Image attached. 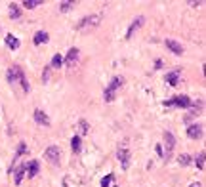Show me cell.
I'll return each mask as SVG.
<instances>
[{"label":"cell","instance_id":"6da1fadb","mask_svg":"<svg viewBox=\"0 0 206 187\" xmlns=\"http://www.w3.org/2000/svg\"><path fill=\"white\" fill-rule=\"evenodd\" d=\"M101 19H103V15L101 14H92V15H86V17H82L76 23V29L78 31H90V29H96L99 23H101Z\"/></svg>","mask_w":206,"mask_h":187},{"label":"cell","instance_id":"7a4b0ae2","mask_svg":"<svg viewBox=\"0 0 206 187\" xmlns=\"http://www.w3.org/2000/svg\"><path fill=\"white\" fill-rule=\"evenodd\" d=\"M6 79H8L10 84H17V82H21L23 79H25V74H23V69H21V67L11 65V67L8 69V73H6Z\"/></svg>","mask_w":206,"mask_h":187},{"label":"cell","instance_id":"3957f363","mask_svg":"<svg viewBox=\"0 0 206 187\" xmlns=\"http://www.w3.org/2000/svg\"><path fill=\"white\" fill-rule=\"evenodd\" d=\"M164 147H166V153H164V159L168 160L174 153V147H176V138L172 132H164Z\"/></svg>","mask_w":206,"mask_h":187},{"label":"cell","instance_id":"277c9868","mask_svg":"<svg viewBox=\"0 0 206 187\" xmlns=\"http://www.w3.org/2000/svg\"><path fill=\"white\" fill-rule=\"evenodd\" d=\"M166 107H172V105H176V107H191L193 105V100L189 96H176L174 100H170L164 103Z\"/></svg>","mask_w":206,"mask_h":187},{"label":"cell","instance_id":"5b68a950","mask_svg":"<svg viewBox=\"0 0 206 187\" xmlns=\"http://www.w3.org/2000/svg\"><path fill=\"white\" fill-rule=\"evenodd\" d=\"M117 157H118V160H120V164H122V168L128 170V166H130V151H128V147L120 145L118 151H117Z\"/></svg>","mask_w":206,"mask_h":187},{"label":"cell","instance_id":"8992f818","mask_svg":"<svg viewBox=\"0 0 206 187\" xmlns=\"http://www.w3.org/2000/svg\"><path fill=\"white\" fill-rule=\"evenodd\" d=\"M59 155H61V153H59V147H57V145H50L48 149L44 151L46 160H50V162H57V160H59Z\"/></svg>","mask_w":206,"mask_h":187},{"label":"cell","instance_id":"52a82bcc","mask_svg":"<svg viewBox=\"0 0 206 187\" xmlns=\"http://www.w3.org/2000/svg\"><path fill=\"white\" fill-rule=\"evenodd\" d=\"M38 170H40L38 160H29V164L25 166V174H27V178H34V176L38 174Z\"/></svg>","mask_w":206,"mask_h":187},{"label":"cell","instance_id":"ba28073f","mask_svg":"<svg viewBox=\"0 0 206 187\" xmlns=\"http://www.w3.org/2000/svg\"><path fill=\"white\" fill-rule=\"evenodd\" d=\"M164 44H166V48H168V50H172V53H176V56H181V53H183V46H181L179 42L172 40V38H166Z\"/></svg>","mask_w":206,"mask_h":187},{"label":"cell","instance_id":"9c48e42d","mask_svg":"<svg viewBox=\"0 0 206 187\" xmlns=\"http://www.w3.org/2000/svg\"><path fill=\"white\" fill-rule=\"evenodd\" d=\"M32 117H34V120H36V124H40V126H50V118H48V115H46L44 111H40V109H36Z\"/></svg>","mask_w":206,"mask_h":187},{"label":"cell","instance_id":"30bf717a","mask_svg":"<svg viewBox=\"0 0 206 187\" xmlns=\"http://www.w3.org/2000/svg\"><path fill=\"white\" fill-rule=\"evenodd\" d=\"M78 48H71V50H69L67 52V59H65V65H67V67H73V65L78 61Z\"/></svg>","mask_w":206,"mask_h":187},{"label":"cell","instance_id":"8fae6325","mask_svg":"<svg viewBox=\"0 0 206 187\" xmlns=\"http://www.w3.org/2000/svg\"><path fill=\"white\" fill-rule=\"evenodd\" d=\"M179 74H181V69H174L172 73H168V74H166V84L178 86V84H179Z\"/></svg>","mask_w":206,"mask_h":187},{"label":"cell","instance_id":"7c38bea8","mask_svg":"<svg viewBox=\"0 0 206 187\" xmlns=\"http://www.w3.org/2000/svg\"><path fill=\"white\" fill-rule=\"evenodd\" d=\"M187 136H189L191 139H199V138L202 136V126H200V124L189 126V128H187Z\"/></svg>","mask_w":206,"mask_h":187},{"label":"cell","instance_id":"4fadbf2b","mask_svg":"<svg viewBox=\"0 0 206 187\" xmlns=\"http://www.w3.org/2000/svg\"><path fill=\"white\" fill-rule=\"evenodd\" d=\"M143 21H145V17H143V15H139V17H135V19L132 21V25H130L128 32H126V38H130V36L134 35V31H137V29H139V27H141V23H143Z\"/></svg>","mask_w":206,"mask_h":187},{"label":"cell","instance_id":"5bb4252c","mask_svg":"<svg viewBox=\"0 0 206 187\" xmlns=\"http://www.w3.org/2000/svg\"><path fill=\"white\" fill-rule=\"evenodd\" d=\"M32 42L36 44V46H40V44H46V42H48V32H46V31H38L36 35H34Z\"/></svg>","mask_w":206,"mask_h":187},{"label":"cell","instance_id":"9a60e30c","mask_svg":"<svg viewBox=\"0 0 206 187\" xmlns=\"http://www.w3.org/2000/svg\"><path fill=\"white\" fill-rule=\"evenodd\" d=\"M122 84H124V79H122V76H114V79L111 80V84L107 86V90H111V92H117Z\"/></svg>","mask_w":206,"mask_h":187},{"label":"cell","instance_id":"2e32d148","mask_svg":"<svg viewBox=\"0 0 206 187\" xmlns=\"http://www.w3.org/2000/svg\"><path fill=\"white\" fill-rule=\"evenodd\" d=\"M6 46H8L10 50H17V48H19V38L14 36V35H8V36H6Z\"/></svg>","mask_w":206,"mask_h":187},{"label":"cell","instance_id":"e0dca14e","mask_svg":"<svg viewBox=\"0 0 206 187\" xmlns=\"http://www.w3.org/2000/svg\"><path fill=\"white\" fill-rule=\"evenodd\" d=\"M76 128H78V134H80V136H86V134H90V124L86 122L84 118H80V120H78Z\"/></svg>","mask_w":206,"mask_h":187},{"label":"cell","instance_id":"ac0fdd59","mask_svg":"<svg viewBox=\"0 0 206 187\" xmlns=\"http://www.w3.org/2000/svg\"><path fill=\"white\" fill-rule=\"evenodd\" d=\"M23 176H25V166H17L15 172H14V181H15V185H19V183L23 181Z\"/></svg>","mask_w":206,"mask_h":187},{"label":"cell","instance_id":"d6986e66","mask_svg":"<svg viewBox=\"0 0 206 187\" xmlns=\"http://www.w3.org/2000/svg\"><path fill=\"white\" fill-rule=\"evenodd\" d=\"M63 65V57L59 56V53H55V56L52 57V65H50V69H59Z\"/></svg>","mask_w":206,"mask_h":187},{"label":"cell","instance_id":"ffe728a7","mask_svg":"<svg viewBox=\"0 0 206 187\" xmlns=\"http://www.w3.org/2000/svg\"><path fill=\"white\" fill-rule=\"evenodd\" d=\"M71 149H73L75 153H78L80 149H82V141H80V136H75V138L71 139Z\"/></svg>","mask_w":206,"mask_h":187},{"label":"cell","instance_id":"44dd1931","mask_svg":"<svg viewBox=\"0 0 206 187\" xmlns=\"http://www.w3.org/2000/svg\"><path fill=\"white\" fill-rule=\"evenodd\" d=\"M10 17L11 19H19L21 17V10L17 8V4H11L10 6Z\"/></svg>","mask_w":206,"mask_h":187},{"label":"cell","instance_id":"7402d4cb","mask_svg":"<svg viewBox=\"0 0 206 187\" xmlns=\"http://www.w3.org/2000/svg\"><path fill=\"white\" fill-rule=\"evenodd\" d=\"M113 181H114V174H107L105 178L101 180V187H111Z\"/></svg>","mask_w":206,"mask_h":187},{"label":"cell","instance_id":"603a6c76","mask_svg":"<svg viewBox=\"0 0 206 187\" xmlns=\"http://www.w3.org/2000/svg\"><path fill=\"white\" fill-rule=\"evenodd\" d=\"M40 4H42V0H25V2H23L25 8H38Z\"/></svg>","mask_w":206,"mask_h":187},{"label":"cell","instance_id":"cb8c5ba5","mask_svg":"<svg viewBox=\"0 0 206 187\" xmlns=\"http://www.w3.org/2000/svg\"><path fill=\"white\" fill-rule=\"evenodd\" d=\"M25 153H27V143H25V141H21V143L17 145V153H15V159H17V157H21V155H25Z\"/></svg>","mask_w":206,"mask_h":187},{"label":"cell","instance_id":"d4e9b609","mask_svg":"<svg viewBox=\"0 0 206 187\" xmlns=\"http://www.w3.org/2000/svg\"><path fill=\"white\" fill-rule=\"evenodd\" d=\"M71 8H75V2H59V12H69Z\"/></svg>","mask_w":206,"mask_h":187},{"label":"cell","instance_id":"484cf974","mask_svg":"<svg viewBox=\"0 0 206 187\" xmlns=\"http://www.w3.org/2000/svg\"><path fill=\"white\" fill-rule=\"evenodd\" d=\"M103 97H105V101H107V103H111V101H114V92H111V90H107V88H105V92H103Z\"/></svg>","mask_w":206,"mask_h":187},{"label":"cell","instance_id":"4316f807","mask_svg":"<svg viewBox=\"0 0 206 187\" xmlns=\"http://www.w3.org/2000/svg\"><path fill=\"white\" fill-rule=\"evenodd\" d=\"M179 164H181V166H187V164H191V157L189 155H179Z\"/></svg>","mask_w":206,"mask_h":187},{"label":"cell","instance_id":"83f0119b","mask_svg":"<svg viewBox=\"0 0 206 187\" xmlns=\"http://www.w3.org/2000/svg\"><path fill=\"white\" fill-rule=\"evenodd\" d=\"M197 166H199V170H204V151L199 153V157H197Z\"/></svg>","mask_w":206,"mask_h":187},{"label":"cell","instance_id":"f1b7e54d","mask_svg":"<svg viewBox=\"0 0 206 187\" xmlns=\"http://www.w3.org/2000/svg\"><path fill=\"white\" fill-rule=\"evenodd\" d=\"M42 79H44V82H46V80H48V79H50V67H48V69H46V71H44V74H42Z\"/></svg>","mask_w":206,"mask_h":187},{"label":"cell","instance_id":"f546056e","mask_svg":"<svg viewBox=\"0 0 206 187\" xmlns=\"http://www.w3.org/2000/svg\"><path fill=\"white\" fill-rule=\"evenodd\" d=\"M19 84L23 86V90H25V92H29V84H27V80H25V79H23V80H21Z\"/></svg>","mask_w":206,"mask_h":187},{"label":"cell","instance_id":"4dcf8cb0","mask_svg":"<svg viewBox=\"0 0 206 187\" xmlns=\"http://www.w3.org/2000/svg\"><path fill=\"white\" fill-rule=\"evenodd\" d=\"M157 153L160 157H164V151H162V145H157Z\"/></svg>","mask_w":206,"mask_h":187},{"label":"cell","instance_id":"1f68e13d","mask_svg":"<svg viewBox=\"0 0 206 187\" xmlns=\"http://www.w3.org/2000/svg\"><path fill=\"white\" fill-rule=\"evenodd\" d=\"M189 187H202V183H199V181H197V183H191Z\"/></svg>","mask_w":206,"mask_h":187},{"label":"cell","instance_id":"d6a6232c","mask_svg":"<svg viewBox=\"0 0 206 187\" xmlns=\"http://www.w3.org/2000/svg\"><path fill=\"white\" fill-rule=\"evenodd\" d=\"M113 187H117V185H113Z\"/></svg>","mask_w":206,"mask_h":187}]
</instances>
